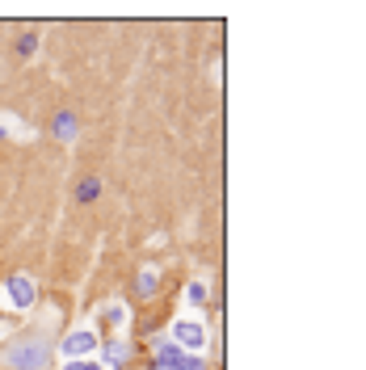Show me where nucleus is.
<instances>
[{"label":"nucleus","instance_id":"1","mask_svg":"<svg viewBox=\"0 0 366 370\" xmlns=\"http://www.w3.org/2000/svg\"><path fill=\"white\" fill-rule=\"evenodd\" d=\"M177 337H182L189 349H202V345H206V337H202V328H198V324H177Z\"/></svg>","mask_w":366,"mask_h":370},{"label":"nucleus","instance_id":"2","mask_svg":"<svg viewBox=\"0 0 366 370\" xmlns=\"http://www.w3.org/2000/svg\"><path fill=\"white\" fill-rule=\"evenodd\" d=\"M63 349H68V354H89V349H93V332H85V337H72Z\"/></svg>","mask_w":366,"mask_h":370}]
</instances>
